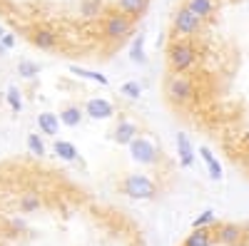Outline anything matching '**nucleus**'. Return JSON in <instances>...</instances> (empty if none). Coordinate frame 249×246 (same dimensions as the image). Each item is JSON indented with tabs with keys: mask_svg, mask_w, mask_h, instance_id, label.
Here are the masks:
<instances>
[{
	"mask_svg": "<svg viewBox=\"0 0 249 246\" xmlns=\"http://www.w3.org/2000/svg\"><path fill=\"white\" fill-rule=\"evenodd\" d=\"M179 246H249V227L239 221H222L214 212H204L195 219Z\"/></svg>",
	"mask_w": 249,
	"mask_h": 246,
	"instance_id": "obj_1",
	"label": "nucleus"
},
{
	"mask_svg": "<svg viewBox=\"0 0 249 246\" xmlns=\"http://www.w3.org/2000/svg\"><path fill=\"white\" fill-rule=\"evenodd\" d=\"M122 192L127 197H132V199H152L157 194V187H155V181L150 177L130 174V177H124V181H122Z\"/></svg>",
	"mask_w": 249,
	"mask_h": 246,
	"instance_id": "obj_2",
	"label": "nucleus"
},
{
	"mask_svg": "<svg viewBox=\"0 0 249 246\" xmlns=\"http://www.w3.org/2000/svg\"><path fill=\"white\" fill-rule=\"evenodd\" d=\"M167 95L175 105H190L192 97H195V85L190 77L184 75H170L167 80Z\"/></svg>",
	"mask_w": 249,
	"mask_h": 246,
	"instance_id": "obj_3",
	"label": "nucleus"
},
{
	"mask_svg": "<svg viewBox=\"0 0 249 246\" xmlns=\"http://www.w3.org/2000/svg\"><path fill=\"white\" fill-rule=\"evenodd\" d=\"M130 157H132V162L142 164V167H150V164L157 162V145L150 142L147 137H137L130 145Z\"/></svg>",
	"mask_w": 249,
	"mask_h": 246,
	"instance_id": "obj_4",
	"label": "nucleus"
},
{
	"mask_svg": "<svg viewBox=\"0 0 249 246\" xmlns=\"http://www.w3.org/2000/svg\"><path fill=\"white\" fill-rule=\"evenodd\" d=\"M132 33V17L124 13H112L102 23V35L105 37H124Z\"/></svg>",
	"mask_w": 249,
	"mask_h": 246,
	"instance_id": "obj_5",
	"label": "nucleus"
},
{
	"mask_svg": "<svg viewBox=\"0 0 249 246\" xmlns=\"http://www.w3.org/2000/svg\"><path fill=\"white\" fill-rule=\"evenodd\" d=\"M85 115L92 117V119H110L115 115V107H112V102L105 99V97H92V99H88V105H85Z\"/></svg>",
	"mask_w": 249,
	"mask_h": 246,
	"instance_id": "obj_6",
	"label": "nucleus"
},
{
	"mask_svg": "<svg viewBox=\"0 0 249 246\" xmlns=\"http://www.w3.org/2000/svg\"><path fill=\"white\" fill-rule=\"evenodd\" d=\"M43 207H45V201H43V197H40L37 192H23L18 197V204H15V209L23 212V214H35Z\"/></svg>",
	"mask_w": 249,
	"mask_h": 246,
	"instance_id": "obj_7",
	"label": "nucleus"
},
{
	"mask_svg": "<svg viewBox=\"0 0 249 246\" xmlns=\"http://www.w3.org/2000/svg\"><path fill=\"white\" fill-rule=\"evenodd\" d=\"M112 137H115V142L117 145H132V142L137 139V127H135V122H130V119H120L117 122V127H115V132H112Z\"/></svg>",
	"mask_w": 249,
	"mask_h": 246,
	"instance_id": "obj_8",
	"label": "nucleus"
},
{
	"mask_svg": "<svg viewBox=\"0 0 249 246\" xmlns=\"http://www.w3.org/2000/svg\"><path fill=\"white\" fill-rule=\"evenodd\" d=\"M37 125H40V130H43V134H50L53 139H55V134H60V115H55V112H40L37 115Z\"/></svg>",
	"mask_w": 249,
	"mask_h": 246,
	"instance_id": "obj_9",
	"label": "nucleus"
},
{
	"mask_svg": "<svg viewBox=\"0 0 249 246\" xmlns=\"http://www.w3.org/2000/svg\"><path fill=\"white\" fill-rule=\"evenodd\" d=\"M33 43H35V48H40V50H50V48L57 43V35H55L50 28H37V30H33Z\"/></svg>",
	"mask_w": 249,
	"mask_h": 246,
	"instance_id": "obj_10",
	"label": "nucleus"
},
{
	"mask_svg": "<svg viewBox=\"0 0 249 246\" xmlns=\"http://www.w3.org/2000/svg\"><path fill=\"white\" fill-rule=\"evenodd\" d=\"M53 152L60 159H65V162H75L77 159V147L72 145V142H68V139H55L53 142Z\"/></svg>",
	"mask_w": 249,
	"mask_h": 246,
	"instance_id": "obj_11",
	"label": "nucleus"
},
{
	"mask_svg": "<svg viewBox=\"0 0 249 246\" xmlns=\"http://www.w3.org/2000/svg\"><path fill=\"white\" fill-rule=\"evenodd\" d=\"M177 152H179V159H182L184 167H190L192 159H195V149H192V145H190V137H187L184 132L177 134Z\"/></svg>",
	"mask_w": 249,
	"mask_h": 246,
	"instance_id": "obj_12",
	"label": "nucleus"
},
{
	"mask_svg": "<svg viewBox=\"0 0 249 246\" xmlns=\"http://www.w3.org/2000/svg\"><path fill=\"white\" fill-rule=\"evenodd\" d=\"M117 5H120V13L130 15V17H137V15H142L144 10H147L150 0H120Z\"/></svg>",
	"mask_w": 249,
	"mask_h": 246,
	"instance_id": "obj_13",
	"label": "nucleus"
},
{
	"mask_svg": "<svg viewBox=\"0 0 249 246\" xmlns=\"http://www.w3.org/2000/svg\"><path fill=\"white\" fill-rule=\"evenodd\" d=\"M70 72L82 77V80H90V82H97V85H110V80L107 75H102V72H95V70H88V67H80V65H70Z\"/></svg>",
	"mask_w": 249,
	"mask_h": 246,
	"instance_id": "obj_14",
	"label": "nucleus"
},
{
	"mask_svg": "<svg viewBox=\"0 0 249 246\" xmlns=\"http://www.w3.org/2000/svg\"><path fill=\"white\" fill-rule=\"evenodd\" d=\"M199 154H202V159H204V164H207V169H210V174H212L214 179H219V177H222V164H219V159L214 157V152H212L210 147H199Z\"/></svg>",
	"mask_w": 249,
	"mask_h": 246,
	"instance_id": "obj_15",
	"label": "nucleus"
},
{
	"mask_svg": "<svg viewBox=\"0 0 249 246\" xmlns=\"http://www.w3.org/2000/svg\"><path fill=\"white\" fill-rule=\"evenodd\" d=\"M60 122L65 127H77L80 122H82V110L80 107H75V105H70V107H65L60 112Z\"/></svg>",
	"mask_w": 249,
	"mask_h": 246,
	"instance_id": "obj_16",
	"label": "nucleus"
},
{
	"mask_svg": "<svg viewBox=\"0 0 249 246\" xmlns=\"http://www.w3.org/2000/svg\"><path fill=\"white\" fill-rule=\"evenodd\" d=\"M130 60L135 65H144V60H147V55H144V35L142 33L135 37V43L130 48Z\"/></svg>",
	"mask_w": 249,
	"mask_h": 246,
	"instance_id": "obj_17",
	"label": "nucleus"
},
{
	"mask_svg": "<svg viewBox=\"0 0 249 246\" xmlns=\"http://www.w3.org/2000/svg\"><path fill=\"white\" fill-rule=\"evenodd\" d=\"M28 149H30L35 157H45V142H43V137L35 134V132H30V134H28Z\"/></svg>",
	"mask_w": 249,
	"mask_h": 246,
	"instance_id": "obj_18",
	"label": "nucleus"
},
{
	"mask_svg": "<svg viewBox=\"0 0 249 246\" xmlns=\"http://www.w3.org/2000/svg\"><path fill=\"white\" fill-rule=\"evenodd\" d=\"M120 95L130 97V99H137L142 95V85L135 82V80H127V82H122V85H120Z\"/></svg>",
	"mask_w": 249,
	"mask_h": 246,
	"instance_id": "obj_19",
	"label": "nucleus"
},
{
	"mask_svg": "<svg viewBox=\"0 0 249 246\" xmlns=\"http://www.w3.org/2000/svg\"><path fill=\"white\" fill-rule=\"evenodd\" d=\"M37 72H40V67L33 63V60H20V63H18V75H20V77L30 80V77H35Z\"/></svg>",
	"mask_w": 249,
	"mask_h": 246,
	"instance_id": "obj_20",
	"label": "nucleus"
},
{
	"mask_svg": "<svg viewBox=\"0 0 249 246\" xmlns=\"http://www.w3.org/2000/svg\"><path fill=\"white\" fill-rule=\"evenodd\" d=\"M5 99H8V105H10L15 112L23 110V97H20V90H18L15 85H10V87L5 90Z\"/></svg>",
	"mask_w": 249,
	"mask_h": 246,
	"instance_id": "obj_21",
	"label": "nucleus"
},
{
	"mask_svg": "<svg viewBox=\"0 0 249 246\" xmlns=\"http://www.w3.org/2000/svg\"><path fill=\"white\" fill-rule=\"evenodd\" d=\"M80 10H82V15H85V17H92V15H97V13H100V0H85Z\"/></svg>",
	"mask_w": 249,
	"mask_h": 246,
	"instance_id": "obj_22",
	"label": "nucleus"
},
{
	"mask_svg": "<svg viewBox=\"0 0 249 246\" xmlns=\"http://www.w3.org/2000/svg\"><path fill=\"white\" fill-rule=\"evenodd\" d=\"M0 43H3V48H5V50H10V48H15V35H10V33H5L3 37H0Z\"/></svg>",
	"mask_w": 249,
	"mask_h": 246,
	"instance_id": "obj_23",
	"label": "nucleus"
},
{
	"mask_svg": "<svg viewBox=\"0 0 249 246\" xmlns=\"http://www.w3.org/2000/svg\"><path fill=\"white\" fill-rule=\"evenodd\" d=\"M5 52H8V50H5V48H3V43H0V57H3V55H5Z\"/></svg>",
	"mask_w": 249,
	"mask_h": 246,
	"instance_id": "obj_24",
	"label": "nucleus"
},
{
	"mask_svg": "<svg viewBox=\"0 0 249 246\" xmlns=\"http://www.w3.org/2000/svg\"><path fill=\"white\" fill-rule=\"evenodd\" d=\"M5 35V30H3V25H0V37H3Z\"/></svg>",
	"mask_w": 249,
	"mask_h": 246,
	"instance_id": "obj_25",
	"label": "nucleus"
}]
</instances>
